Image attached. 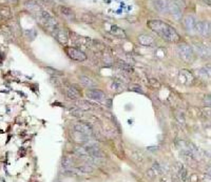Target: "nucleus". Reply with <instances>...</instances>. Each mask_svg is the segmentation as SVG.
Segmentation results:
<instances>
[{
  "label": "nucleus",
  "mask_w": 211,
  "mask_h": 182,
  "mask_svg": "<svg viewBox=\"0 0 211 182\" xmlns=\"http://www.w3.org/2000/svg\"><path fill=\"white\" fill-rule=\"evenodd\" d=\"M138 42H140L141 45H145V47H150V45L153 44L154 39H153L151 36L143 34V35L138 36Z\"/></svg>",
  "instance_id": "4468645a"
},
{
  "label": "nucleus",
  "mask_w": 211,
  "mask_h": 182,
  "mask_svg": "<svg viewBox=\"0 0 211 182\" xmlns=\"http://www.w3.org/2000/svg\"><path fill=\"white\" fill-rule=\"evenodd\" d=\"M24 5H25V8H27L28 10L30 11V12H32V13L39 14V12L41 11V10H40V7L38 4V2L35 1V0H28V1L24 3Z\"/></svg>",
  "instance_id": "9d476101"
},
{
  "label": "nucleus",
  "mask_w": 211,
  "mask_h": 182,
  "mask_svg": "<svg viewBox=\"0 0 211 182\" xmlns=\"http://www.w3.org/2000/svg\"><path fill=\"white\" fill-rule=\"evenodd\" d=\"M131 91H134V92H137V93H140V94H144V92L141 91V88L140 86H131Z\"/></svg>",
  "instance_id": "4be33fe9"
},
{
  "label": "nucleus",
  "mask_w": 211,
  "mask_h": 182,
  "mask_svg": "<svg viewBox=\"0 0 211 182\" xmlns=\"http://www.w3.org/2000/svg\"><path fill=\"white\" fill-rule=\"evenodd\" d=\"M147 25L151 31L156 33L158 36L161 37L164 40L171 43H176L181 40V36L175 31L174 28L171 25L166 23L161 20H149L147 22Z\"/></svg>",
  "instance_id": "f257e3e1"
},
{
  "label": "nucleus",
  "mask_w": 211,
  "mask_h": 182,
  "mask_svg": "<svg viewBox=\"0 0 211 182\" xmlns=\"http://www.w3.org/2000/svg\"><path fill=\"white\" fill-rule=\"evenodd\" d=\"M62 93L66 95V97L69 100L76 101L79 98V93L76 91V88L73 85H66L62 88Z\"/></svg>",
  "instance_id": "39448f33"
},
{
  "label": "nucleus",
  "mask_w": 211,
  "mask_h": 182,
  "mask_svg": "<svg viewBox=\"0 0 211 182\" xmlns=\"http://www.w3.org/2000/svg\"><path fill=\"white\" fill-rule=\"evenodd\" d=\"M71 40L74 45L77 47H85V48H91L93 44V40L90 38H86V37L79 36L77 34H71Z\"/></svg>",
  "instance_id": "7ed1b4c3"
},
{
  "label": "nucleus",
  "mask_w": 211,
  "mask_h": 182,
  "mask_svg": "<svg viewBox=\"0 0 211 182\" xmlns=\"http://www.w3.org/2000/svg\"><path fill=\"white\" fill-rule=\"evenodd\" d=\"M82 20L85 22V23H94L96 18H95V16H93L90 13H85V14H82Z\"/></svg>",
  "instance_id": "6ab92c4d"
},
{
  "label": "nucleus",
  "mask_w": 211,
  "mask_h": 182,
  "mask_svg": "<svg viewBox=\"0 0 211 182\" xmlns=\"http://www.w3.org/2000/svg\"><path fill=\"white\" fill-rule=\"evenodd\" d=\"M117 66L119 68H121L123 71H126V72H132V66L131 64H129V63H127L125 61H123V60H117L116 62Z\"/></svg>",
  "instance_id": "aec40b11"
},
{
  "label": "nucleus",
  "mask_w": 211,
  "mask_h": 182,
  "mask_svg": "<svg viewBox=\"0 0 211 182\" xmlns=\"http://www.w3.org/2000/svg\"><path fill=\"white\" fill-rule=\"evenodd\" d=\"M4 1H7L8 3L14 4V5H16L17 3H18V0H4Z\"/></svg>",
  "instance_id": "5701e85b"
},
{
  "label": "nucleus",
  "mask_w": 211,
  "mask_h": 182,
  "mask_svg": "<svg viewBox=\"0 0 211 182\" xmlns=\"http://www.w3.org/2000/svg\"><path fill=\"white\" fill-rule=\"evenodd\" d=\"M178 51H180L182 58H183L184 60H187V61L191 60L192 52H191V48H190L189 47H187V45H182V47L178 48Z\"/></svg>",
  "instance_id": "1a4fd4ad"
},
{
  "label": "nucleus",
  "mask_w": 211,
  "mask_h": 182,
  "mask_svg": "<svg viewBox=\"0 0 211 182\" xmlns=\"http://www.w3.org/2000/svg\"><path fill=\"white\" fill-rule=\"evenodd\" d=\"M169 7L170 3L167 0H157V1H155V8L160 12H169Z\"/></svg>",
  "instance_id": "2eb2a0df"
},
{
  "label": "nucleus",
  "mask_w": 211,
  "mask_h": 182,
  "mask_svg": "<svg viewBox=\"0 0 211 182\" xmlns=\"http://www.w3.org/2000/svg\"><path fill=\"white\" fill-rule=\"evenodd\" d=\"M149 84L153 88H161V82L158 81L157 79H155V78H150V79H149Z\"/></svg>",
  "instance_id": "412c9836"
},
{
  "label": "nucleus",
  "mask_w": 211,
  "mask_h": 182,
  "mask_svg": "<svg viewBox=\"0 0 211 182\" xmlns=\"http://www.w3.org/2000/svg\"><path fill=\"white\" fill-rule=\"evenodd\" d=\"M0 17L4 19H8L12 17V12L8 7H0Z\"/></svg>",
  "instance_id": "a211bd4d"
},
{
  "label": "nucleus",
  "mask_w": 211,
  "mask_h": 182,
  "mask_svg": "<svg viewBox=\"0 0 211 182\" xmlns=\"http://www.w3.org/2000/svg\"><path fill=\"white\" fill-rule=\"evenodd\" d=\"M202 1H204V2H205V3H207L208 5H209V4H210V0H202Z\"/></svg>",
  "instance_id": "b1692460"
},
{
  "label": "nucleus",
  "mask_w": 211,
  "mask_h": 182,
  "mask_svg": "<svg viewBox=\"0 0 211 182\" xmlns=\"http://www.w3.org/2000/svg\"><path fill=\"white\" fill-rule=\"evenodd\" d=\"M195 31H198L199 34L202 35H209V31H210V25L207 22H196V28Z\"/></svg>",
  "instance_id": "9b49d317"
},
{
  "label": "nucleus",
  "mask_w": 211,
  "mask_h": 182,
  "mask_svg": "<svg viewBox=\"0 0 211 182\" xmlns=\"http://www.w3.org/2000/svg\"><path fill=\"white\" fill-rule=\"evenodd\" d=\"M55 37H56V39L58 40L61 44H65V45L68 43L69 39H70L68 32L66 30H61V28H59L55 31Z\"/></svg>",
  "instance_id": "0eeeda50"
},
{
  "label": "nucleus",
  "mask_w": 211,
  "mask_h": 182,
  "mask_svg": "<svg viewBox=\"0 0 211 182\" xmlns=\"http://www.w3.org/2000/svg\"><path fill=\"white\" fill-rule=\"evenodd\" d=\"M75 129H78V131L82 132V133H86V134H91V132H92V129H91L90 126H89L88 124L83 123V122L77 123L76 125H75Z\"/></svg>",
  "instance_id": "f3484780"
},
{
  "label": "nucleus",
  "mask_w": 211,
  "mask_h": 182,
  "mask_svg": "<svg viewBox=\"0 0 211 182\" xmlns=\"http://www.w3.org/2000/svg\"><path fill=\"white\" fill-rule=\"evenodd\" d=\"M59 8V13L61 14L62 17H65L66 19L68 20H74L75 19V13L73 10H71L70 8L68 7H63V5H60Z\"/></svg>",
  "instance_id": "6e6552de"
},
{
  "label": "nucleus",
  "mask_w": 211,
  "mask_h": 182,
  "mask_svg": "<svg viewBox=\"0 0 211 182\" xmlns=\"http://www.w3.org/2000/svg\"><path fill=\"white\" fill-rule=\"evenodd\" d=\"M66 54L71 59L75 60V61H85L87 59V55L82 51L75 48H66Z\"/></svg>",
  "instance_id": "20e7f679"
},
{
  "label": "nucleus",
  "mask_w": 211,
  "mask_h": 182,
  "mask_svg": "<svg viewBox=\"0 0 211 182\" xmlns=\"http://www.w3.org/2000/svg\"><path fill=\"white\" fill-rule=\"evenodd\" d=\"M110 32H111L112 35H114V36H116V37H119V38H125V37H126L125 32L121 30L120 28L116 27V25H112Z\"/></svg>",
  "instance_id": "dca6fc26"
},
{
  "label": "nucleus",
  "mask_w": 211,
  "mask_h": 182,
  "mask_svg": "<svg viewBox=\"0 0 211 182\" xmlns=\"http://www.w3.org/2000/svg\"><path fill=\"white\" fill-rule=\"evenodd\" d=\"M183 23L185 25V28H187L188 31H195L196 28V21L192 18L191 16H186L183 20Z\"/></svg>",
  "instance_id": "f8f14e48"
},
{
  "label": "nucleus",
  "mask_w": 211,
  "mask_h": 182,
  "mask_svg": "<svg viewBox=\"0 0 211 182\" xmlns=\"http://www.w3.org/2000/svg\"><path fill=\"white\" fill-rule=\"evenodd\" d=\"M79 82L82 83L83 86L89 88L96 86V81H94L92 78L88 77V76H79Z\"/></svg>",
  "instance_id": "ddd939ff"
},
{
  "label": "nucleus",
  "mask_w": 211,
  "mask_h": 182,
  "mask_svg": "<svg viewBox=\"0 0 211 182\" xmlns=\"http://www.w3.org/2000/svg\"><path fill=\"white\" fill-rule=\"evenodd\" d=\"M38 15H39L40 21H41L42 23L45 24V27L47 28L49 31L55 32L57 28H58V23H57L56 19H55L50 13H48V12H45V11L41 10L39 12Z\"/></svg>",
  "instance_id": "f03ea898"
},
{
  "label": "nucleus",
  "mask_w": 211,
  "mask_h": 182,
  "mask_svg": "<svg viewBox=\"0 0 211 182\" xmlns=\"http://www.w3.org/2000/svg\"><path fill=\"white\" fill-rule=\"evenodd\" d=\"M86 96L91 100H98L99 101V100L105 99L106 95L103 91H100V89L92 88V89H88V91L86 92Z\"/></svg>",
  "instance_id": "423d86ee"
}]
</instances>
